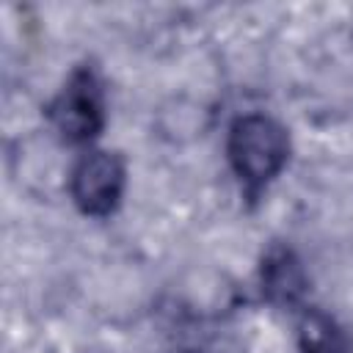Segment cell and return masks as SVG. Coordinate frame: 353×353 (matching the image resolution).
Listing matches in <instances>:
<instances>
[{"label": "cell", "mask_w": 353, "mask_h": 353, "mask_svg": "<svg viewBox=\"0 0 353 353\" xmlns=\"http://www.w3.org/2000/svg\"><path fill=\"white\" fill-rule=\"evenodd\" d=\"M226 152L234 174L251 190H259L284 168L290 141L276 119L262 113H245L232 124Z\"/></svg>", "instance_id": "1"}, {"label": "cell", "mask_w": 353, "mask_h": 353, "mask_svg": "<svg viewBox=\"0 0 353 353\" xmlns=\"http://www.w3.org/2000/svg\"><path fill=\"white\" fill-rule=\"evenodd\" d=\"M50 119L55 130L72 143H85L99 135L105 124V102L91 69H77L66 80L50 105Z\"/></svg>", "instance_id": "2"}, {"label": "cell", "mask_w": 353, "mask_h": 353, "mask_svg": "<svg viewBox=\"0 0 353 353\" xmlns=\"http://www.w3.org/2000/svg\"><path fill=\"white\" fill-rule=\"evenodd\" d=\"M69 190L85 215H110L124 193V160L105 149L85 152L72 168Z\"/></svg>", "instance_id": "3"}, {"label": "cell", "mask_w": 353, "mask_h": 353, "mask_svg": "<svg viewBox=\"0 0 353 353\" xmlns=\"http://www.w3.org/2000/svg\"><path fill=\"white\" fill-rule=\"evenodd\" d=\"M262 292L268 295V301L273 303H281V306H292L301 301V295L306 292V273H303V265L301 259L284 248V245H276L265 254L262 259Z\"/></svg>", "instance_id": "4"}, {"label": "cell", "mask_w": 353, "mask_h": 353, "mask_svg": "<svg viewBox=\"0 0 353 353\" xmlns=\"http://www.w3.org/2000/svg\"><path fill=\"white\" fill-rule=\"evenodd\" d=\"M298 345L301 353H350V339L339 328L334 317L320 309L303 312L298 323Z\"/></svg>", "instance_id": "5"}]
</instances>
